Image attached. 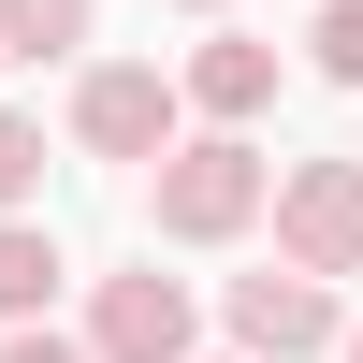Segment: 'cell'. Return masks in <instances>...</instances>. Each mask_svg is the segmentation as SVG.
I'll return each instance as SVG.
<instances>
[{
    "mask_svg": "<svg viewBox=\"0 0 363 363\" xmlns=\"http://www.w3.org/2000/svg\"><path fill=\"white\" fill-rule=\"evenodd\" d=\"M29 189H44V131H29V116H0V218H15Z\"/></svg>",
    "mask_w": 363,
    "mask_h": 363,
    "instance_id": "9c48e42d",
    "label": "cell"
},
{
    "mask_svg": "<svg viewBox=\"0 0 363 363\" xmlns=\"http://www.w3.org/2000/svg\"><path fill=\"white\" fill-rule=\"evenodd\" d=\"M189 102H203V116H262V102H277V44H247V29H218V44L189 58Z\"/></svg>",
    "mask_w": 363,
    "mask_h": 363,
    "instance_id": "8992f818",
    "label": "cell"
},
{
    "mask_svg": "<svg viewBox=\"0 0 363 363\" xmlns=\"http://www.w3.org/2000/svg\"><path fill=\"white\" fill-rule=\"evenodd\" d=\"M306 44H320V73H335V87H363V0H335Z\"/></svg>",
    "mask_w": 363,
    "mask_h": 363,
    "instance_id": "30bf717a",
    "label": "cell"
},
{
    "mask_svg": "<svg viewBox=\"0 0 363 363\" xmlns=\"http://www.w3.org/2000/svg\"><path fill=\"white\" fill-rule=\"evenodd\" d=\"M349 363H363V335H349Z\"/></svg>",
    "mask_w": 363,
    "mask_h": 363,
    "instance_id": "4fadbf2b",
    "label": "cell"
},
{
    "mask_svg": "<svg viewBox=\"0 0 363 363\" xmlns=\"http://www.w3.org/2000/svg\"><path fill=\"white\" fill-rule=\"evenodd\" d=\"M87 349H102V363H189V291H174V277H102Z\"/></svg>",
    "mask_w": 363,
    "mask_h": 363,
    "instance_id": "5b68a950",
    "label": "cell"
},
{
    "mask_svg": "<svg viewBox=\"0 0 363 363\" xmlns=\"http://www.w3.org/2000/svg\"><path fill=\"white\" fill-rule=\"evenodd\" d=\"M262 203H277V174H262V145L203 131V145H174V160H160V189H145V218H160L174 247H218V233H247Z\"/></svg>",
    "mask_w": 363,
    "mask_h": 363,
    "instance_id": "6da1fadb",
    "label": "cell"
},
{
    "mask_svg": "<svg viewBox=\"0 0 363 363\" xmlns=\"http://www.w3.org/2000/svg\"><path fill=\"white\" fill-rule=\"evenodd\" d=\"M233 349H247V363H306V349H335V291L291 277V262H277V277H233Z\"/></svg>",
    "mask_w": 363,
    "mask_h": 363,
    "instance_id": "277c9868",
    "label": "cell"
},
{
    "mask_svg": "<svg viewBox=\"0 0 363 363\" xmlns=\"http://www.w3.org/2000/svg\"><path fill=\"white\" fill-rule=\"evenodd\" d=\"M277 247H291V277H363V160H291L277 174Z\"/></svg>",
    "mask_w": 363,
    "mask_h": 363,
    "instance_id": "7a4b0ae2",
    "label": "cell"
},
{
    "mask_svg": "<svg viewBox=\"0 0 363 363\" xmlns=\"http://www.w3.org/2000/svg\"><path fill=\"white\" fill-rule=\"evenodd\" d=\"M174 102H189L174 73L116 58V73H87V87H73V145H87V160H174Z\"/></svg>",
    "mask_w": 363,
    "mask_h": 363,
    "instance_id": "3957f363",
    "label": "cell"
},
{
    "mask_svg": "<svg viewBox=\"0 0 363 363\" xmlns=\"http://www.w3.org/2000/svg\"><path fill=\"white\" fill-rule=\"evenodd\" d=\"M58 277H73V262H58V233H29V218H0V320H15V335L44 320V291H58Z\"/></svg>",
    "mask_w": 363,
    "mask_h": 363,
    "instance_id": "52a82bcc",
    "label": "cell"
},
{
    "mask_svg": "<svg viewBox=\"0 0 363 363\" xmlns=\"http://www.w3.org/2000/svg\"><path fill=\"white\" fill-rule=\"evenodd\" d=\"M189 15H218V0H189Z\"/></svg>",
    "mask_w": 363,
    "mask_h": 363,
    "instance_id": "7c38bea8",
    "label": "cell"
},
{
    "mask_svg": "<svg viewBox=\"0 0 363 363\" xmlns=\"http://www.w3.org/2000/svg\"><path fill=\"white\" fill-rule=\"evenodd\" d=\"M0 363H102V349H73V335H15Z\"/></svg>",
    "mask_w": 363,
    "mask_h": 363,
    "instance_id": "8fae6325",
    "label": "cell"
},
{
    "mask_svg": "<svg viewBox=\"0 0 363 363\" xmlns=\"http://www.w3.org/2000/svg\"><path fill=\"white\" fill-rule=\"evenodd\" d=\"M102 0H0V58H73Z\"/></svg>",
    "mask_w": 363,
    "mask_h": 363,
    "instance_id": "ba28073f",
    "label": "cell"
}]
</instances>
